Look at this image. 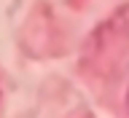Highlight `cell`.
<instances>
[{
    "mask_svg": "<svg viewBox=\"0 0 129 118\" xmlns=\"http://www.w3.org/2000/svg\"><path fill=\"white\" fill-rule=\"evenodd\" d=\"M126 110H129V91H126Z\"/></svg>",
    "mask_w": 129,
    "mask_h": 118,
    "instance_id": "6da1fadb",
    "label": "cell"
}]
</instances>
